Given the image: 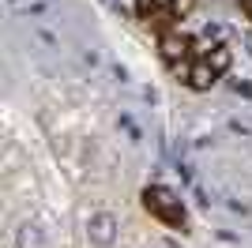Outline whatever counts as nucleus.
<instances>
[{"label":"nucleus","mask_w":252,"mask_h":248,"mask_svg":"<svg viewBox=\"0 0 252 248\" xmlns=\"http://www.w3.org/2000/svg\"><path fill=\"white\" fill-rule=\"evenodd\" d=\"M158 38V57L166 64L169 72L177 75V83L192 87V91H207L219 83V75L230 68V49L226 45H211L203 38H189V34L181 31H162L155 34Z\"/></svg>","instance_id":"f257e3e1"},{"label":"nucleus","mask_w":252,"mask_h":248,"mask_svg":"<svg viewBox=\"0 0 252 248\" xmlns=\"http://www.w3.org/2000/svg\"><path fill=\"white\" fill-rule=\"evenodd\" d=\"M196 8V0H136V15L147 23L155 34L177 31L189 19V11Z\"/></svg>","instance_id":"f03ea898"},{"label":"nucleus","mask_w":252,"mask_h":248,"mask_svg":"<svg viewBox=\"0 0 252 248\" xmlns=\"http://www.w3.org/2000/svg\"><path fill=\"white\" fill-rule=\"evenodd\" d=\"M143 211L147 215H155L158 222H166V226L173 229H185V207H181V199L169 192V188H143Z\"/></svg>","instance_id":"7ed1b4c3"},{"label":"nucleus","mask_w":252,"mask_h":248,"mask_svg":"<svg viewBox=\"0 0 252 248\" xmlns=\"http://www.w3.org/2000/svg\"><path fill=\"white\" fill-rule=\"evenodd\" d=\"M237 4H241V11H245V15L252 19V0H237Z\"/></svg>","instance_id":"20e7f679"}]
</instances>
